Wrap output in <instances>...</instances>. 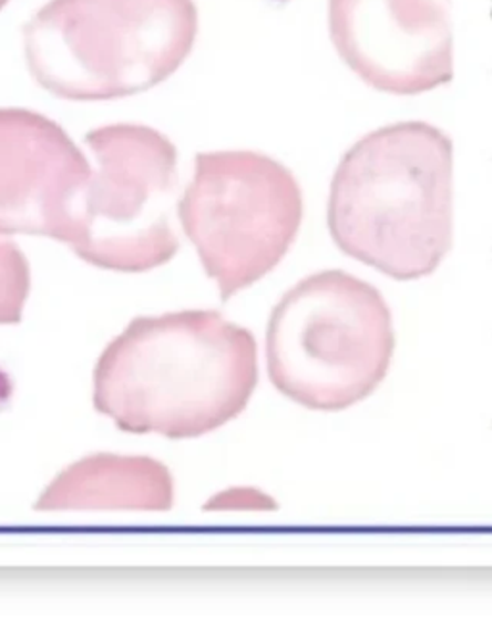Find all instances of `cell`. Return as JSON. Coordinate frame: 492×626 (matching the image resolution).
<instances>
[{"label":"cell","mask_w":492,"mask_h":626,"mask_svg":"<svg viewBox=\"0 0 492 626\" xmlns=\"http://www.w3.org/2000/svg\"><path fill=\"white\" fill-rule=\"evenodd\" d=\"M258 381L253 335L216 311L139 317L94 369V406L122 431L195 439L237 418Z\"/></svg>","instance_id":"6da1fadb"},{"label":"cell","mask_w":492,"mask_h":626,"mask_svg":"<svg viewBox=\"0 0 492 626\" xmlns=\"http://www.w3.org/2000/svg\"><path fill=\"white\" fill-rule=\"evenodd\" d=\"M449 135L423 122L371 131L335 172L327 225L350 258L399 281L433 274L452 245Z\"/></svg>","instance_id":"7a4b0ae2"},{"label":"cell","mask_w":492,"mask_h":626,"mask_svg":"<svg viewBox=\"0 0 492 626\" xmlns=\"http://www.w3.org/2000/svg\"><path fill=\"white\" fill-rule=\"evenodd\" d=\"M195 0H51L23 28L28 68L64 101H114L172 78L193 51Z\"/></svg>","instance_id":"3957f363"},{"label":"cell","mask_w":492,"mask_h":626,"mask_svg":"<svg viewBox=\"0 0 492 626\" xmlns=\"http://www.w3.org/2000/svg\"><path fill=\"white\" fill-rule=\"evenodd\" d=\"M394 327L383 295L345 271L290 288L269 317L266 356L276 389L319 411L347 410L383 382Z\"/></svg>","instance_id":"277c9868"},{"label":"cell","mask_w":492,"mask_h":626,"mask_svg":"<svg viewBox=\"0 0 492 626\" xmlns=\"http://www.w3.org/2000/svg\"><path fill=\"white\" fill-rule=\"evenodd\" d=\"M96 167L81 188L65 245L93 266L139 274L180 250L172 227L177 148L160 131L116 123L85 135Z\"/></svg>","instance_id":"5b68a950"},{"label":"cell","mask_w":492,"mask_h":626,"mask_svg":"<svg viewBox=\"0 0 492 626\" xmlns=\"http://www.w3.org/2000/svg\"><path fill=\"white\" fill-rule=\"evenodd\" d=\"M180 219L227 300L289 253L303 224V193L290 170L266 154L201 152Z\"/></svg>","instance_id":"8992f818"},{"label":"cell","mask_w":492,"mask_h":626,"mask_svg":"<svg viewBox=\"0 0 492 626\" xmlns=\"http://www.w3.org/2000/svg\"><path fill=\"white\" fill-rule=\"evenodd\" d=\"M329 33L377 91L421 94L452 80L450 0H329Z\"/></svg>","instance_id":"52a82bcc"},{"label":"cell","mask_w":492,"mask_h":626,"mask_svg":"<svg viewBox=\"0 0 492 626\" xmlns=\"http://www.w3.org/2000/svg\"><path fill=\"white\" fill-rule=\"evenodd\" d=\"M93 167L64 127L33 110L0 109V235L68 243Z\"/></svg>","instance_id":"ba28073f"},{"label":"cell","mask_w":492,"mask_h":626,"mask_svg":"<svg viewBox=\"0 0 492 626\" xmlns=\"http://www.w3.org/2000/svg\"><path fill=\"white\" fill-rule=\"evenodd\" d=\"M174 481L160 461L99 454L62 471L39 497L41 512H166Z\"/></svg>","instance_id":"9c48e42d"},{"label":"cell","mask_w":492,"mask_h":626,"mask_svg":"<svg viewBox=\"0 0 492 626\" xmlns=\"http://www.w3.org/2000/svg\"><path fill=\"white\" fill-rule=\"evenodd\" d=\"M30 264L20 246L0 235V325L18 324L30 295Z\"/></svg>","instance_id":"30bf717a"},{"label":"cell","mask_w":492,"mask_h":626,"mask_svg":"<svg viewBox=\"0 0 492 626\" xmlns=\"http://www.w3.org/2000/svg\"><path fill=\"white\" fill-rule=\"evenodd\" d=\"M276 504L271 497L262 494L260 490L254 489H233L212 497L211 504L206 510L212 512H237V510H248V512H266L274 510Z\"/></svg>","instance_id":"8fae6325"},{"label":"cell","mask_w":492,"mask_h":626,"mask_svg":"<svg viewBox=\"0 0 492 626\" xmlns=\"http://www.w3.org/2000/svg\"><path fill=\"white\" fill-rule=\"evenodd\" d=\"M8 2H10V0H0V10H2V8L7 7Z\"/></svg>","instance_id":"7c38bea8"}]
</instances>
